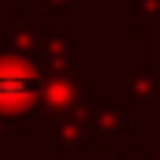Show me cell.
<instances>
[{
  "instance_id": "1",
  "label": "cell",
  "mask_w": 160,
  "mask_h": 160,
  "mask_svg": "<svg viewBox=\"0 0 160 160\" xmlns=\"http://www.w3.org/2000/svg\"><path fill=\"white\" fill-rule=\"evenodd\" d=\"M108 101H116L127 116H160V71L149 63H112Z\"/></svg>"
},
{
  "instance_id": "2",
  "label": "cell",
  "mask_w": 160,
  "mask_h": 160,
  "mask_svg": "<svg viewBox=\"0 0 160 160\" xmlns=\"http://www.w3.org/2000/svg\"><path fill=\"white\" fill-rule=\"evenodd\" d=\"M93 78L97 75H93L89 63H75V67H63V71H45L41 89H38V116L52 119V116L86 108L89 97H93Z\"/></svg>"
},
{
  "instance_id": "3",
  "label": "cell",
  "mask_w": 160,
  "mask_h": 160,
  "mask_svg": "<svg viewBox=\"0 0 160 160\" xmlns=\"http://www.w3.org/2000/svg\"><path fill=\"white\" fill-rule=\"evenodd\" d=\"M38 89H41V71L30 60L0 52V116L34 119L38 116Z\"/></svg>"
},
{
  "instance_id": "4",
  "label": "cell",
  "mask_w": 160,
  "mask_h": 160,
  "mask_svg": "<svg viewBox=\"0 0 160 160\" xmlns=\"http://www.w3.org/2000/svg\"><path fill=\"white\" fill-rule=\"evenodd\" d=\"M41 138L45 149H52L56 160H82L89 153V123H86V108L41 119Z\"/></svg>"
},
{
  "instance_id": "5",
  "label": "cell",
  "mask_w": 160,
  "mask_h": 160,
  "mask_svg": "<svg viewBox=\"0 0 160 160\" xmlns=\"http://www.w3.org/2000/svg\"><path fill=\"white\" fill-rule=\"evenodd\" d=\"M86 123H89V149H123L130 138V116L108 97H89Z\"/></svg>"
},
{
  "instance_id": "6",
  "label": "cell",
  "mask_w": 160,
  "mask_h": 160,
  "mask_svg": "<svg viewBox=\"0 0 160 160\" xmlns=\"http://www.w3.org/2000/svg\"><path fill=\"white\" fill-rule=\"evenodd\" d=\"M160 22V0H127V30L145 34Z\"/></svg>"
},
{
  "instance_id": "7",
  "label": "cell",
  "mask_w": 160,
  "mask_h": 160,
  "mask_svg": "<svg viewBox=\"0 0 160 160\" xmlns=\"http://www.w3.org/2000/svg\"><path fill=\"white\" fill-rule=\"evenodd\" d=\"M82 0H26V11L38 19H63L67 11H75Z\"/></svg>"
},
{
  "instance_id": "8",
  "label": "cell",
  "mask_w": 160,
  "mask_h": 160,
  "mask_svg": "<svg viewBox=\"0 0 160 160\" xmlns=\"http://www.w3.org/2000/svg\"><path fill=\"white\" fill-rule=\"evenodd\" d=\"M142 48H145V63L160 71V22L149 26V30L142 34Z\"/></svg>"
},
{
  "instance_id": "9",
  "label": "cell",
  "mask_w": 160,
  "mask_h": 160,
  "mask_svg": "<svg viewBox=\"0 0 160 160\" xmlns=\"http://www.w3.org/2000/svg\"><path fill=\"white\" fill-rule=\"evenodd\" d=\"M30 127V119H15V116H0V145L4 142H11L15 134H22Z\"/></svg>"
},
{
  "instance_id": "10",
  "label": "cell",
  "mask_w": 160,
  "mask_h": 160,
  "mask_svg": "<svg viewBox=\"0 0 160 160\" xmlns=\"http://www.w3.org/2000/svg\"><path fill=\"white\" fill-rule=\"evenodd\" d=\"M82 160H130V145H123V149H89Z\"/></svg>"
},
{
  "instance_id": "11",
  "label": "cell",
  "mask_w": 160,
  "mask_h": 160,
  "mask_svg": "<svg viewBox=\"0 0 160 160\" xmlns=\"http://www.w3.org/2000/svg\"><path fill=\"white\" fill-rule=\"evenodd\" d=\"M130 160H160V149H130Z\"/></svg>"
}]
</instances>
